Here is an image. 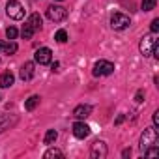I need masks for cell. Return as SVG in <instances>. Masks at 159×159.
Segmentation results:
<instances>
[{
	"instance_id": "cell-1",
	"label": "cell",
	"mask_w": 159,
	"mask_h": 159,
	"mask_svg": "<svg viewBox=\"0 0 159 159\" xmlns=\"http://www.w3.org/2000/svg\"><path fill=\"white\" fill-rule=\"evenodd\" d=\"M6 13H8L10 19L21 21L25 17V8H23V4L19 2V0H10V2L6 4Z\"/></svg>"
},
{
	"instance_id": "cell-2",
	"label": "cell",
	"mask_w": 159,
	"mask_h": 159,
	"mask_svg": "<svg viewBox=\"0 0 159 159\" xmlns=\"http://www.w3.org/2000/svg\"><path fill=\"white\" fill-rule=\"evenodd\" d=\"M152 144H157V129L155 127H148L144 129V133L140 135V150L144 152L146 148H150Z\"/></svg>"
},
{
	"instance_id": "cell-3",
	"label": "cell",
	"mask_w": 159,
	"mask_h": 159,
	"mask_svg": "<svg viewBox=\"0 0 159 159\" xmlns=\"http://www.w3.org/2000/svg\"><path fill=\"white\" fill-rule=\"evenodd\" d=\"M155 45H157L155 34H150V36H144V38H142V41H140L139 49H140L142 56H152V52H153V47H155Z\"/></svg>"
},
{
	"instance_id": "cell-4",
	"label": "cell",
	"mask_w": 159,
	"mask_h": 159,
	"mask_svg": "<svg viewBox=\"0 0 159 159\" xmlns=\"http://www.w3.org/2000/svg\"><path fill=\"white\" fill-rule=\"evenodd\" d=\"M114 71V64L112 62H109V60H99V62H96V66H94V77H105V75H111Z\"/></svg>"
},
{
	"instance_id": "cell-5",
	"label": "cell",
	"mask_w": 159,
	"mask_h": 159,
	"mask_svg": "<svg viewBox=\"0 0 159 159\" xmlns=\"http://www.w3.org/2000/svg\"><path fill=\"white\" fill-rule=\"evenodd\" d=\"M47 17L51 21H54V23H60V21H64L67 17V10L64 6H54L52 4V6L47 8Z\"/></svg>"
},
{
	"instance_id": "cell-6",
	"label": "cell",
	"mask_w": 159,
	"mask_h": 159,
	"mask_svg": "<svg viewBox=\"0 0 159 159\" xmlns=\"http://www.w3.org/2000/svg\"><path fill=\"white\" fill-rule=\"evenodd\" d=\"M129 25H131V21H129V17L124 15V13H114V15L111 17V26H112L114 30H125Z\"/></svg>"
},
{
	"instance_id": "cell-7",
	"label": "cell",
	"mask_w": 159,
	"mask_h": 159,
	"mask_svg": "<svg viewBox=\"0 0 159 159\" xmlns=\"http://www.w3.org/2000/svg\"><path fill=\"white\" fill-rule=\"evenodd\" d=\"M107 155V144L103 140H96L90 148V157L92 159H103Z\"/></svg>"
},
{
	"instance_id": "cell-8",
	"label": "cell",
	"mask_w": 159,
	"mask_h": 159,
	"mask_svg": "<svg viewBox=\"0 0 159 159\" xmlns=\"http://www.w3.org/2000/svg\"><path fill=\"white\" fill-rule=\"evenodd\" d=\"M34 58H36V62H38V64L45 66V64H51L52 52H51V49H47V47H41V49H38V51H36Z\"/></svg>"
},
{
	"instance_id": "cell-9",
	"label": "cell",
	"mask_w": 159,
	"mask_h": 159,
	"mask_svg": "<svg viewBox=\"0 0 159 159\" xmlns=\"http://www.w3.org/2000/svg\"><path fill=\"white\" fill-rule=\"evenodd\" d=\"M17 116L15 114H0V133H4L6 129H10V127H13L15 124H17Z\"/></svg>"
},
{
	"instance_id": "cell-10",
	"label": "cell",
	"mask_w": 159,
	"mask_h": 159,
	"mask_svg": "<svg viewBox=\"0 0 159 159\" xmlns=\"http://www.w3.org/2000/svg\"><path fill=\"white\" fill-rule=\"evenodd\" d=\"M73 135L77 139H86L90 135V127L84 124V122H75L73 124Z\"/></svg>"
},
{
	"instance_id": "cell-11",
	"label": "cell",
	"mask_w": 159,
	"mask_h": 159,
	"mask_svg": "<svg viewBox=\"0 0 159 159\" xmlns=\"http://www.w3.org/2000/svg\"><path fill=\"white\" fill-rule=\"evenodd\" d=\"M34 67H36V66H34V62H25V64H23L21 73H19L23 81H30V79L34 77V71H36Z\"/></svg>"
},
{
	"instance_id": "cell-12",
	"label": "cell",
	"mask_w": 159,
	"mask_h": 159,
	"mask_svg": "<svg viewBox=\"0 0 159 159\" xmlns=\"http://www.w3.org/2000/svg\"><path fill=\"white\" fill-rule=\"evenodd\" d=\"M90 114H92V105H79V107H75V111H73V116L79 118V120H83V118H86V116H90Z\"/></svg>"
},
{
	"instance_id": "cell-13",
	"label": "cell",
	"mask_w": 159,
	"mask_h": 159,
	"mask_svg": "<svg viewBox=\"0 0 159 159\" xmlns=\"http://www.w3.org/2000/svg\"><path fill=\"white\" fill-rule=\"evenodd\" d=\"M13 83H15V77H13L11 71H6V73L0 75V86H2V88H10Z\"/></svg>"
},
{
	"instance_id": "cell-14",
	"label": "cell",
	"mask_w": 159,
	"mask_h": 159,
	"mask_svg": "<svg viewBox=\"0 0 159 159\" xmlns=\"http://www.w3.org/2000/svg\"><path fill=\"white\" fill-rule=\"evenodd\" d=\"M2 51H4V54H15L17 52V43L13 39H10L8 43H2Z\"/></svg>"
},
{
	"instance_id": "cell-15",
	"label": "cell",
	"mask_w": 159,
	"mask_h": 159,
	"mask_svg": "<svg viewBox=\"0 0 159 159\" xmlns=\"http://www.w3.org/2000/svg\"><path fill=\"white\" fill-rule=\"evenodd\" d=\"M28 25H30L34 30H39V28H41V17H39V13H32L30 19H28Z\"/></svg>"
},
{
	"instance_id": "cell-16",
	"label": "cell",
	"mask_w": 159,
	"mask_h": 159,
	"mask_svg": "<svg viewBox=\"0 0 159 159\" xmlns=\"http://www.w3.org/2000/svg\"><path fill=\"white\" fill-rule=\"evenodd\" d=\"M38 105H39V96H32V98H28L25 101V109L26 111H34Z\"/></svg>"
},
{
	"instance_id": "cell-17",
	"label": "cell",
	"mask_w": 159,
	"mask_h": 159,
	"mask_svg": "<svg viewBox=\"0 0 159 159\" xmlns=\"http://www.w3.org/2000/svg\"><path fill=\"white\" fill-rule=\"evenodd\" d=\"M34 32H36V30H34L28 23H25V26H23V30H21V36H23L25 39H30V38L34 36Z\"/></svg>"
},
{
	"instance_id": "cell-18",
	"label": "cell",
	"mask_w": 159,
	"mask_h": 159,
	"mask_svg": "<svg viewBox=\"0 0 159 159\" xmlns=\"http://www.w3.org/2000/svg\"><path fill=\"white\" fill-rule=\"evenodd\" d=\"M56 137H58V133H56V131H54V129H49V131H47V133H45V139H43V142H45V144H49V146H51V144H52V142H54V140H56Z\"/></svg>"
},
{
	"instance_id": "cell-19",
	"label": "cell",
	"mask_w": 159,
	"mask_h": 159,
	"mask_svg": "<svg viewBox=\"0 0 159 159\" xmlns=\"http://www.w3.org/2000/svg\"><path fill=\"white\" fill-rule=\"evenodd\" d=\"M43 157H45V159H49V157H64V152L58 150V148H51V150H47V152L43 153Z\"/></svg>"
},
{
	"instance_id": "cell-20",
	"label": "cell",
	"mask_w": 159,
	"mask_h": 159,
	"mask_svg": "<svg viewBox=\"0 0 159 159\" xmlns=\"http://www.w3.org/2000/svg\"><path fill=\"white\" fill-rule=\"evenodd\" d=\"M157 4V0H142V10L144 11H152Z\"/></svg>"
},
{
	"instance_id": "cell-21",
	"label": "cell",
	"mask_w": 159,
	"mask_h": 159,
	"mask_svg": "<svg viewBox=\"0 0 159 159\" xmlns=\"http://www.w3.org/2000/svg\"><path fill=\"white\" fill-rule=\"evenodd\" d=\"M54 39H56L58 43H66V41H67V32H66V30H58V32L54 34Z\"/></svg>"
},
{
	"instance_id": "cell-22",
	"label": "cell",
	"mask_w": 159,
	"mask_h": 159,
	"mask_svg": "<svg viewBox=\"0 0 159 159\" xmlns=\"http://www.w3.org/2000/svg\"><path fill=\"white\" fill-rule=\"evenodd\" d=\"M17 28L15 26H10V28H6V36H8V39H15L17 38Z\"/></svg>"
},
{
	"instance_id": "cell-23",
	"label": "cell",
	"mask_w": 159,
	"mask_h": 159,
	"mask_svg": "<svg viewBox=\"0 0 159 159\" xmlns=\"http://www.w3.org/2000/svg\"><path fill=\"white\" fill-rule=\"evenodd\" d=\"M159 32V19H153L152 21V34H157Z\"/></svg>"
},
{
	"instance_id": "cell-24",
	"label": "cell",
	"mask_w": 159,
	"mask_h": 159,
	"mask_svg": "<svg viewBox=\"0 0 159 159\" xmlns=\"http://www.w3.org/2000/svg\"><path fill=\"white\" fill-rule=\"evenodd\" d=\"M135 101H137V103H142V101H144V92H142V90H139V92H137Z\"/></svg>"
},
{
	"instance_id": "cell-25",
	"label": "cell",
	"mask_w": 159,
	"mask_h": 159,
	"mask_svg": "<svg viewBox=\"0 0 159 159\" xmlns=\"http://www.w3.org/2000/svg\"><path fill=\"white\" fill-rule=\"evenodd\" d=\"M152 118H153V127H155V129H157V127H159V111H155V112H153V116H152Z\"/></svg>"
},
{
	"instance_id": "cell-26",
	"label": "cell",
	"mask_w": 159,
	"mask_h": 159,
	"mask_svg": "<svg viewBox=\"0 0 159 159\" xmlns=\"http://www.w3.org/2000/svg\"><path fill=\"white\" fill-rule=\"evenodd\" d=\"M124 120H125V116H124V114H120V116L116 118V122H114V124H116V125H120V124H122Z\"/></svg>"
},
{
	"instance_id": "cell-27",
	"label": "cell",
	"mask_w": 159,
	"mask_h": 159,
	"mask_svg": "<svg viewBox=\"0 0 159 159\" xmlns=\"http://www.w3.org/2000/svg\"><path fill=\"white\" fill-rule=\"evenodd\" d=\"M122 155H124V157H129V155H131V150H124Z\"/></svg>"
},
{
	"instance_id": "cell-28",
	"label": "cell",
	"mask_w": 159,
	"mask_h": 159,
	"mask_svg": "<svg viewBox=\"0 0 159 159\" xmlns=\"http://www.w3.org/2000/svg\"><path fill=\"white\" fill-rule=\"evenodd\" d=\"M0 51H2V43H0Z\"/></svg>"
},
{
	"instance_id": "cell-29",
	"label": "cell",
	"mask_w": 159,
	"mask_h": 159,
	"mask_svg": "<svg viewBox=\"0 0 159 159\" xmlns=\"http://www.w3.org/2000/svg\"><path fill=\"white\" fill-rule=\"evenodd\" d=\"M58 2H62V0H58Z\"/></svg>"
}]
</instances>
